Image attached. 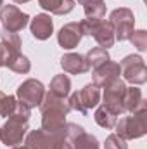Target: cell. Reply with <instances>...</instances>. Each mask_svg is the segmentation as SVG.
<instances>
[{
    "mask_svg": "<svg viewBox=\"0 0 147 149\" xmlns=\"http://www.w3.org/2000/svg\"><path fill=\"white\" fill-rule=\"evenodd\" d=\"M30 114H31V109L17 101L14 113L0 127V142H3L7 148L19 146L24 141V137H26V134L30 130V127H28Z\"/></svg>",
    "mask_w": 147,
    "mask_h": 149,
    "instance_id": "6da1fadb",
    "label": "cell"
},
{
    "mask_svg": "<svg viewBox=\"0 0 147 149\" xmlns=\"http://www.w3.org/2000/svg\"><path fill=\"white\" fill-rule=\"evenodd\" d=\"M116 135H119L125 141L140 139L147 132V109H140L137 113H132L130 116H123L114 125Z\"/></svg>",
    "mask_w": 147,
    "mask_h": 149,
    "instance_id": "7a4b0ae2",
    "label": "cell"
},
{
    "mask_svg": "<svg viewBox=\"0 0 147 149\" xmlns=\"http://www.w3.org/2000/svg\"><path fill=\"white\" fill-rule=\"evenodd\" d=\"M80 24H81L83 35L94 37L95 42L99 43V47L109 49V47L114 45L116 38H114V30H112L109 21H104V19H99V21L83 19V21H80Z\"/></svg>",
    "mask_w": 147,
    "mask_h": 149,
    "instance_id": "3957f363",
    "label": "cell"
},
{
    "mask_svg": "<svg viewBox=\"0 0 147 149\" xmlns=\"http://www.w3.org/2000/svg\"><path fill=\"white\" fill-rule=\"evenodd\" d=\"M99 102H101V88L95 83L85 85L81 90L73 92L69 95V99H68L69 108L78 113H81V114H87L92 108H95Z\"/></svg>",
    "mask_w": 147,
    "mask_h": 149,
    "instance_id": "277c9868",
    "label": "cell"
},
{
    "mask_svg": "<svg viewBox=\"0 0 147 149\" xmlns=\"http://www.w3.org/2000/svg\"><path fill=\"white\" fill-rule=\"evenodd\" d=\"M109 23L114 30V38L119 40V42H125L128 40L130 35L133 33L135 30V16H133V10L128 9V7H119V9H114L109 16Z\"/></svg>",
    "mask_w": 147,
    "mask_h": 149,
    "instance_id": "5b68a950",
    "label": "cell"
},
{
    "mask_svg": "<svg viewBox=\"0 0 147 149\" xmlns=\"http://www.w3.org/2000/svg\"><path fill=\"white\" fill-rule=\"evenodd\" d=\"M121 74L125 78V81L132 83V85H144L147 81V68L146 61L140 54H130L126 56L121 63Z\"/></svg>",
    "mask_w": 147,
    "mask_h": 149,
    "instance_id": "8992f818",
    "label": "cell"
},
{
    "mask_svg": "<svg viewBox=\"0 0 147 149\" xmlns=\"http://www.w3.org/2000/svg\"><path fill=\"white\" fill-rule=\"evenodd\" d=\"M45 87L40 80H35V78H28L24 80L19 87H17V92H16V99L19 102H23L26 108L33 109V108H38L45 97Z\"/></svg>",
    "mask_w": 147,
    "mask_h": 149,
    "instance_id": "52a82bcc",
    "label": "cell"
},
{
    "mask_svg": "<svg viewBox=\"0 0 147 149\" xmlns=\"http://www.w3.org/2000/svg\"><path fill=\"white\" fill-rule=\"evenodd\" d=\"M66 139L64 134H49L42 128L31 130L24 137V146L28 149H59Z\"/></svg>",
    "mask_w": 147,
    "mask_h": 149,
    "instance_id": "ba28073f",
    "label": "cell"
},
{
    "mask_svg": "<svg viewBox=\"0 0 147 149\" xmlns=\"http://www.w3.org/2000/svg\"><path fill=\"white\" fill-rule=\"evenodd\" d=\"M125 90H126V83H125L121 78H116L114 81H111L107 87H104L102 106L107 108L111 113H114L116 116H121L123 113H126L125 108H123Z\"/></svg>",
    "mask_w": 147,
    "mask_h": 149,
    "instance_id": "9c48e42d",
    "label": "cell"
},
{
    "mask_svg": "<svg viewBox=\"0 0 147 149\" xmlns=\"http://www.w3.org/2000/svg\"><path fill=\"white\" fill-rule=\"evenodd\" d=\"M30 19L31 17L16 5H5L3 3V7L0 9V23H2L3 30L9 33H17L21 30H24L28 26Z\"/></svg>",
    "mask_w": 147,
    "mask_h": 149,
    "instance_id": "30bf717a",
    "label": "cell"
},
{
    "mask_svg": "<svg viewBox=\"0 0 147 149\" xmlns=\"http://www.w3.org/2000/svg\"><path fill=\"white\" fill-rule=\"evenodd\" d=\"M83 35V30H81V24L80 23H68L64 24L59 33H57V43L64 49V50H71L74 47H78V43L81 42Z\"/></svg>",
    "mask_w": 147,
    "mask_h": 149,
    "instance_id": "8fae6325",
    "label": "cell"
},
{
    "mask_svg": "<svg viewBox=\"0 0 147 149\" xmlns=\"http://www.w3.org/2000/svg\"><path fill=\"white\" fill-rule=\"evenodd\" d=\"M119 74H121L119 63H114V61L109 59L107 63H104V64H101L99 68L94 70V73H92L94 81L92 83H95L99 88H104V87L109 85L111 81H114L116 78H119Z\"/></svg>",
    "mask_w": 147,
    "mask_h": 149,
    "instance_id": "7c38bea8",
    "label": "cell"
},
{
    "mask_svg": "<svg viewBox=\"0 0 147 149\" xmlns=\"http://www.w3.org/2000/svg\"><path fill=\"white\" fill-rule=\"evenodd\" d=\"M30 30L37 40H49L50 35L54 33V21L50 14L42 12V14H37L33 19H30Z\"/></svg>",
    "mask_w": 147,
    "mask_h": 149,
    "instance_id": "4fadbf2b",
    "label": "cell"
},
{
    "mask_svg": "<svg viewBox=\"0 0 147 149\" xmlns=\"http://www.w3.org/2000/svg\"><path fill=\"white\" fill-rule=\"evenodd\" d=\"M61 68L64 70V73L69 74H83L87 71H90L85 56L74 54V52H68L61 57Z\"/></svg>",
    "mask_w": 147,
    "mask_h": 149,
    "instance_id": "5bb4252c",
    "label": "cell"
},
{
    "mask_svg": "<svg viewBox=\"0 0 147 149\" xmlns=\"http://www.w3.org/2000/svg\"><path fill=\"white\" fill-rule=\"evenodd\" d=\"M123 108H125V111H128V113H137L140 109H147L142 90L137 85L135 87H126L125 97H123Z\"/></svg>",
    "mask_w": 147,
    "mask_h": 149,
    "instance_id": "9a60e30c",
    "label": "cell"
},
{
    "mask_svg": "<svg viewBox=\"0 0 147 149\" xmlns=\"http://www.w3.org/2000/svg\"><path fill=\"white\" fill-rule=\"evenodd\" d=\"M74 0H38V5L54 14V16H66L74 9Z\"/></svg>",
    "mask_w": 147,
    "mask_h": 149,
    "instance_id": "2e32d148",
    "label": "cell"
},
{
    "mask_svg": "<svg viewBox=\"0 0 147 149\" xmlns=\"http://www.w3.org/2000/svg\"><path fill=\"white\" fill-rule=\"evenodd\" d=\"M49 92L54 94V95H57V97L66 99V97L69 95V92H71V80H69V76L64 74V73L55 74V76L52 78V81H50Z\"/></svg>",
    "mask_w": 147,
    "mask_h": 149,
    "instance_id": "e0dca14e",
    "label": "cell"
},
{
    "mask_svg": "<svg viewBox=\"0 0 147 149\" xmlns=\"http://www.w3.org/2000/svg\"><path fill=\"white\" fill-rule=\"evenodd\" d=\"M81 5H83V10H85L87 19H92V21L104 19L106 10H107V5H106L104 0H87Z\"/></svg>",
    "mask_w": 147,
    "mask_h": 149,
    "instance_id": "ac0fdd59",
    "label": "cell"
},
{
    "mask_svg": "<svg viewBox=\"0 0 147 149\" xmlns=\"http://www.w3.org/2000/svg\"><path fill=\"white\" fill-rule=\"evenodd\" d=\"M68 141L71 142V149H101V144H99L97 137L85 132V130L81 134H78L76 137H73V139H68Z\"/></svg>",
    "mask_w": 147,
    "mask_h": 149,
    "instance_id": "d6986e66",
    "label": "cell"
},
{
    "mask_svg": "<svg viewBox=\"0 0 147 149\" xmlns=\"http://www.w3.org/2000/svg\"><path fill=\"white\" fill-rule=\"evenodd\" d=\"M85 59H87L88 68H90V70H95V68H99L101 64L107 63V61L111 59V56H109V52H107V49H102V47H94V49H90V50L87 52Z\"/></svg>",
    "mask_w": 147,
    "mask_h": 149,
    "instance_id": "ffe728a7",
    "label": "cell"
},
{
    "mask_svg": "<svg viewBox=\"0 0 147 149\" xmlns=\"http://www.w3.org/2000/svg\"><path fill=\"white\" fill-rule=\"evenodd\" d=\"M7 68H9L10 71H14V73L26 74V73H30V70H31V63H30V59H28L24 54L19 52V54H14V56L9 57Z\"/></svg>",
    "mask_w": 147,
    "mask_h": 149,
    "instance_id": "44dd1931",
    "label": "cell"
},
{
    "mask_svg": "<svg viewBox=\"0 0 147 149\" xmlns=\"http://www.w3.org/2000/svg\"><path fill=\"white\" fill-rule=\"evenodd\" d=\"M94 120H95V123H97L99 127H102V128H106V130H111V128H114V125H116V121H118V116H116L114 113H111L107 108L99 106L97 111H95V114H94Z\"/></svg>",
    "mask_w": 147,
    "mask_h": 149,
    "instance_id": "7402d4cb",
    "label": "cell"
},
{
    "mask_svg": "<svg viewBox=\"0 0 147 149\" xmlns=\"http://www.w3.org/2000/svg\"><path fill=\"white\" fill-rule=\"evenodd\" d=\"M0 42L5 45V49L9 50V54H10V56H14V54H19V52H21V38H19L17 33L3 31Z\"/></svg>",
    "mask_w": 147,
    "mask_h": 149,
    "instance_id": "603a6c76",
    "label": "cell"
},
{
    "mask_svg": "<svg viewBox=\"0 0 147 149\" xmlns=\"http://www.w3.org/2000/svg\"><path fill=\"white\" fill-rule=\"evenodd\" d=\"M128 40L133 43V47H135L139 52L147 50V31L146 30H133V33L130 35Z\"/></svg>",
    "mask_w": 147,
    "mask_h": 149,
    "instance_id": "cb8c5ba5",
    "label": "cell"
},
{
    "mask_svg": "<svg viewBox=\"0 0 147 149\" xmlns=\"http://www.w3.org/2000/svg\"><path fill=\"white\" fill-rule=\"evenodd\" d=\"M104 149H128V144L125 139H121L116 134H111L104 142Z\"/></svg>",
    "mask_w": 147,
    "mask_h": 149,
    "instance_id": "d4e9b609",
    "label": "cell"
},
{
    "mask_svg": "<svg viewBox=\"0 0 147 149\" xmlns=\"http://www.w3.org/2000/svg\"><path fill=\"white\" fill-rule=\"evenodd\" d=\"M16 104H17L16 95H5L3 97V102H2V113H0V116L9 118L14 113V109H16Z\"/></svg>",
    "mask_w": 147,
    "mask_h": 149,
    "instance_id": "484cf974",
    "label": "cell"
},
{
    "mask_svg": "<svg viewBox=\"0 0 147 149\" xmlns=\"http://www.w3.org/2000/svg\"><path fill=\"white\" fill-rule=\"evenodd\" d=\"M9 57H10L9 50H7V49H5V45L0 42V68H5V66H7Z\"/></svg>",
    "mask_w": 147,
    "mask_h": 149,
    "instance_id": "4316f807",
    "label": "cell"
},
{
    "mask_svg": "<svg viewBox=\"0 0 147 149\" xmlns=\"http://www.w3.org/2000/svg\"><path fill=\"white\" fill-rule=\"evenodd\" d=\"M59 149H71V142H69V141H68V137H66V139H64V142H62V144H61V148Z\"/></svg>",
    "mask_w": 147,
    "mask_h": 149,
    "instance_id": "83f0119b",
    "label": "cell"
},
{
    "mask_svg": "<svg viewBox=\"0 0 147 149\" xmlns=\"http://www.w3.org/2000/svg\"><path fill=\"white\" fill-rule=\"evenodd\" d=\"M3 97H5V94L0 92V113H2V102H3Z\"/></svg>",
    "mask_w": 147,
    "mask_h": 149,
    "instance_id": "f1b7e54d",
    "label": "cell"
},
{
    "mask_svg": "<svg viewBox=\"0 0 147 149\" xmlns=\"http://www.w3.org/2000/svg\"><path fill=\"white\" fill-rule=\"evenodd\" d=\"M16 3H28V2H31V0H14Z\"/></svg>",
    "mask_w": 147,
    "mask_h": 149,
    "instance_id": "f546056e",
    "label": "cell"
},
{
    "mask_svg": "<svg viewBox=\"0 0 147 149\" xmlns=\"http://www.w3.org/2000/svg\"><path fill=\"white\" fill-rule=\"evenodd\" d=\"M12 149H28L26 146H16V148H12Z\"/></svg>",
    "mask_w": 147,
    "mask_h": 149,
    "instance_id": "4dcf8cb0",
    "label": "cell"
},
{
    "mask_svg": "<svg viewBox=\"0 0 147 149\" xmlns=\"http://www.w3.org/2000/svg\"><path fill=\"white\" fill-rule=\"evenodd\" d=\"M2 7H3V0H0V9H2Z\"/></svg>",
    "mask_w": 147,
    "mask_h": 149,
    "instance_id": "1f68e13d",
    "label": "cell"
},
{
    "mask_svg": "<svg viewBox=\"0 0 147 149\" xmlns=\"http://www.w3.org/2000/svg\"><path fill=\"white\" fill-rule=\"evenodd\" d=\"M78 2H80V3H83V2H87V0H78Z\"/></svg>",
    "mask_w": 147,
    "mask_h": 149,
    "instance_id": "d6a6232c",
    "label": "cell"
}]
</instances>
